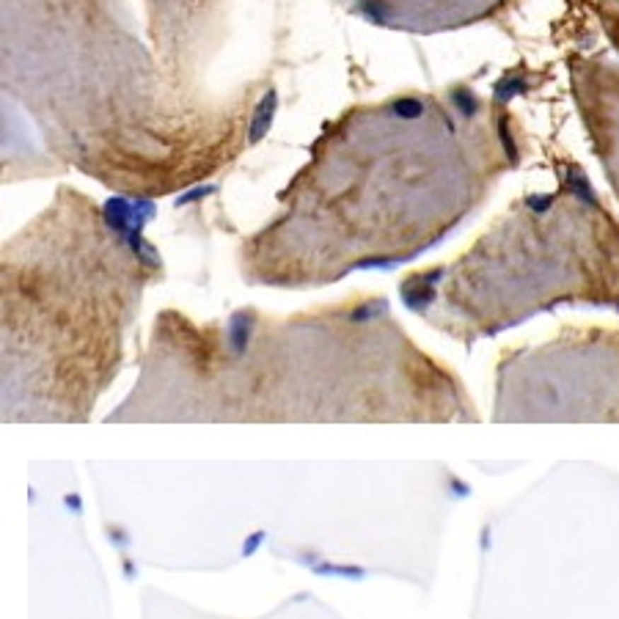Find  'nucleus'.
I'll return each instance as SVG.
<instances>
[{"mask_svg": "<svg viewBox=\"0 0 619 619\" xmlns=\"http://www.w3.org/2000/svg\"><path fill=\"white\" fill-rule=\"evenodd\" d=\"M303 322L270 336V352L231 339L209 336L223 358L207 355L185 364V377L144 380L141 388L108 421H228V424H289V421H465L449 380L427 358L396 336H345L311 361L303 352L311 336Z\"/></svg>", "mask_w": 619, "mask_h": 619, "instance_id": "f257e3e1", "label": "nucleus"}, {"mask_svg": "<svg viewBox=\"0 0 619 619\" xmlns=\"http://www.w3.org/2000/svg\"><path fill=\"white\" fill-rule=\"evenodd\" d=\"M141 237L83 272L3 265V421L86 424L122 361V330L144 275L160 267Z\"/></svg>", "mask_w": 619, "mask_h": 619, "instance_id": "f03ea898", "label": "nucleus"}, {"mask_svg": "<svg viewBox=\"0 0 619 619\" xmlns=\"http://www.w3.org/2000/svg\"><path fill=\"white\" fill-rule=\"evenodd\" d=\"M272 113H275V97H265L262 102V108H259V113H256V122H253V141H259L262 135H265V129H267V124L272 122Z\"/></svg>", "mask_w": 619, "mask_h": 619, "instance_id": "7ed1b4c3", "label": "nucleus"}, {"mask_svg": "<svg viewBox=\"0 0 619 619\" xmlns=\"http://www.w3.org/2000/svg\"><path fill=\"white\" fill-rule=\"evenodd\" d=\"M396 113H399V116H405V119H416V116H421V113H424V105H421V102H416V99H405V102H399V105H396Z\"/></svg>", "mask_w": 619, "mask_h": 619, "instance_id": "20e7f679", "label": "nucleus"}, {"mask_svg": "<svg viewBox=\"0 0 619 619\" xmlns=\"http://www.w3.org/2000/svg\"><path fill=\"white\" fill-rule=\"evenodd\" d=\"M520 91H523V83H520V80H501L498 88H495L498 99H509V97H515V94H520Z\"/></svg>", "mask_w": 619, "mask_h": 619, "instance_id": "39448f33", "label": "nucleus"}]
</instances>
